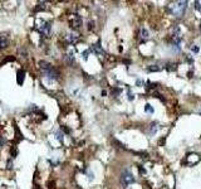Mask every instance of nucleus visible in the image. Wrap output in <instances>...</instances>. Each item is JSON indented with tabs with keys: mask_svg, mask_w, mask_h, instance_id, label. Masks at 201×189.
<instances>
[{
	"mask_svg": "<svg viewBox=\"0 0 201 189\" xmlns=\"http://www.w3.org/2000/svg\"><path fill=\"white\" fill-rule=\"evenodd\" d=\"M186 8H187V1H185V0H182V1H172L168 5L170 13L175 16H182Z\"/></svg>",
	"mask_w": 201,
	"mask_h": 189,
	"instance_id": "nucleus-1",
	"label": "nucleus"
},
{
	"mask_svg": "<svg viewBox=\"0 0 201 189\" xmlns=\"http://www.w3.org/2000/svg\"><path fill=\"white\" fill-rule=\"evenodd\" d=\"M39 68H40L42 73H43V76L47 77L48 80H52V81L57 80V72L52 67L50 63L45 62V61H39Z\"/></svg>",
	"mask_w": 201,
	"mask_h": 189,
	"instance_id": "nucleus-2",
	"label": "nucleus"
},
{
	"mask_svg": "<svg viewBox=\"0 0 201 189\" xmlns=\"http://www.w3.org/2000/svg\"><path fill=\"white\" fill-rule=\"evenodd\" d=\"M133 182H135V176H133V174L130 172V170H125V172L122 173V175H121V183H122V185L128 187Z\"/></svg>",
	"mask_w": 201,
	"mask_h": 189,
	"instance_id": "nucleus-3",
	"label": "nucleus"
},
{
	"mask_svg": "<svg viewBox=\"0 0 201 189\" xmlns=\"http://www.w3.org/2000/svg\"><path fill=\"white\" fill-rule=\"evenodd\" d=\"M68 22H69V25H70L72 29H78V28L82 27V18L78 14H72L69 16Z\"/></svg>",
	"mask_w": 201,
	"mask_h": 189,
	"instance_id": "nucleus-4",
	"label": "nucleus"
},
{
	"mask_svg": "<svg viewBox=\"0 0 201 189\" xmlns=\"http://www.w3.org/2000/svg\"><path fill=\"white\" fill-rule=\"evenodd\" d=\"M50 29H52L50 23H48V22L43 23V25H40V27L38 28L39 32H40L42 34H43V35H45V37H48V35L50 34Z\"/></svg>",
	"mask_w": 201,
	"mask_h": 189,
	"instance_id": "nucleus-5",
	"label": "nucleus"
},
{
	"mask_svg": "<svg viewBox=\"0 0 201 189\" xmlns=\"http://www.w3.org/2000/svg\"><path fill=\"white\" fill-rule=\"evenodd\" d=\"M24 78H25V72H24L23 69H18V72H16V81H18V84H19V86L23 84Z\"/></svg>",
	"mask_w": 201,
	"mask_h": 189,
	"instance_id": "nucleus-6",
	"label": "nucleus"
},
{
	"mask_svg": "<svg viewBox=\"0 0 201 189\" xmlns=\"http://www.w3.org/2000/svg\"><path fill=\"white\" fill-rule=\"evenodd\" d=\"M90 51H93L96 54H98V56H103V54H105V52H103V49H102V47H101V43H99V42H98V43H96L94 46H92Z\"/></svg>",
	"mask_w": 201,
	"mask_h": 189,
	"instance_id": "nucleus-7",
	"label": "nucleus"
},
{
	"mask_svg": "<svg viewBox=\"0 0 201 189\" xmlns=\"http://www.w3.org/2000/svg\"><path fill=\"white\" fill-rule=\"evenodd\" d=\"M78 39V34L77 33H69V34H67V42L70 44L73 43H76V40Z\"/></svg>",
	"mask_w": 201,
	"mask_h": 189,
	"instance_id": "nucleus-8",
	"label": "nucleus"
},
{
	"mask_svg": "<svg viewBox=\"0 0 201 189\" xmlns=\"http://www.w3.org/2000/svg\"><path fill=\"white\" fill-rule=\"evenodd\" d=\"M9 46V40L5 37H0V49H4Z\"/></svg>",
	"mask_w": 201,
	"mask_h": 189,
	"instance_id": "nucleus-9",
	"label": "nucleus"
},
{
	"mask_svg": "<svg viewBox=\"0 0 201 189\" xmlns=\"http://www.w3.org/2000/svg\"><path fill=\"white\" fill-rule=\"evenodd\" d=\"M64 61L68 64H74V56H73L72 53H68V54H65V57H64Z\"/></svg>",
	"mask_w": 201,
	"mask_h": 189,
	"instance_id": "nucleus-10",
	"label": "nucleus"
},
{
	"mask_svg": "<svg viewBox=\"0 0 201 189\" xmlns=\"http://www.w3.org/2000/svg\"><path fill=\"white\" fill-rule=\"evenodd\" d=\"M157 130H158V125H157V123L151 124V126H150V134H151V135H154V134H155Z\"/></svg>",
	"mask_w": 201,
	"mask_h": 189,
	"instance_id": "nucleus-11",
	"label": "nucleus"
},
{
	"mask_svg": "<svg viewBox=\"0 0 201 189\" xmlns=\"http://www.w3.org/2000/svg\"><path fill=\"white\" fill-rule=\"evenodd\" d=\"M145 111H146V112H148V114H154L155 110H154V107L150 105V103H147V105L145 106Z\"/></svg>",
	"mask_w": 201,
	"mask_h": 189,
	"instance_id": "nucleus-12",
	"label": "nucleus"
},
{
	"mask_svg": "<svg viewBox=\"0 0 201 189\" xmlns=\"http://www.w3.org/2000/svg\"><path fill=\"white\" fill-rule=\"evenodd\" d=\"M141 34H142V38H148V32H147V30H146L145 28H142L141 29Z\"/></svg>",
	"mask_w": 201,
	"mask_h": 189,
	"instance_id": "nucleus-13",
	"label": "nucleus"
},
{
	"mask_svg": "<svg viewBox=\"0 0 201 189\" xmlns=\"http://www.w3.org/2000/svg\"><path fill=\"white\" fill-rule=\"evenodd\" d=\"M195 8H196V10L201 11V3L200 1H195Z\"/></svg>",
	"mask_w": 201,
	"mask_h": 189,
	"instance_id": "nucleus-14",
	"label": "nucleus"
},
{
	"mask_svg": "<svg viewBox=\"0 0 201 189\" xmlns=\"http://www.w3.org/2000/svg\"><path fill=\"white\" fill-rule=\"evenodd\" d=\"M89 53H90V49L84 51V52H83V58H84V59H87V58H88V56H89Z\"/></svg>",
	"mask_w": 201,
	"mask_h": 189,
	"instance_id": "nucleus-15",
	"label": "nucleus"
},
{
	"mask_svg": "<svg viewBox=\"0 0 201 189\" xmlns=\"http://www.w3.org/2000/svg\"><path fill=\"white\" fill-rule=\"evenodd\" d=\"M150 72H154V71H160V67H148L147 68Z\"/></svg>",
	"mask_w": 201,
	"mask_h": 189,
	"instance_id": "nucleus-16",
	"label": "nucleus"
},
{
	"mask_svg": "<svg viewBox=\"0 0 201 189\" xmlns=\"http://www.w3.org/2000/svg\"><path fill=\"white\" fill-rule=\"evenodd\" d=\"M56 137H58L59 141H62V134H60L59 131H58V132H56Z\"/></svg>",
	"mask_w": 201,
	"mask_h": 189,
	"instance_id": "nucleus-17",
	"label": "nucleus"
},
{
	"mask_svg": "<svg viewBox=\"0 0 201 189\" xmlns=\"http://www.w3.org/2000/svg\"><path fill=\"white\" fill-rule=\"evenodd\" d=\"M5 144V139H4V136H0V146H3Z\"/></svg>",
	"mask_w": 201,
	"mask_h": 189,
	"instance_id": "nucleus-18",
	"label": "nucleus"
},
{
	"mask_svg": "<svg viewBox=\"0 0 201 189\" xmlns=\"http://www.w3.org/2000/svg\"><path fill=\"white\" fill-rule=\"evenodd\" d=\"M11 165H13V164H11V161H8V169H11V168H13Z\"/></svg>",
	"mask_w": 201,
	"mask_h": 189,
	"instance_id": "nucleus-19",
	"label": "nucleus"
},
{
	"mask_svg": "<svg viewBox=\"0 0 201 189\" xmlns=\"http://www.w3.org/2000/svg\"><path fill=\"white\" fill-rule=\"evenodd\" d=\"M192 51H194V52H197V51H199V49H197V47H194V48H192Z\"/></svg>",
	"mask_w": 201,
	"mask_h": 189,
	"instance_id": "nucleus-20",
	"label": "nucleus"
}]
</instances>
